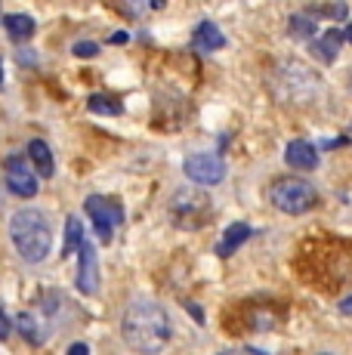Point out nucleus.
<instances>
[{
	"instance_id": "f257e3e1",
	"label": "nucleus",
	"mask_w": 352,
	"mask_h": 355,
	"mask_svg": "<svg viewBox=\"0 0 352 355\" xmlns=\"http://www.w3.org/2000/svg\"><path fill=\"white\" fill-rule=\"evenodd\" d=\"M127 346L137 352H158L170 340V318L155 300H133L121 322Z\"/></svg>"
},
{
	"instance_id": "f03ea898",
	"label": "nucleus",
	"mask_w": 352,
	"mask_h": 355,
	"mask_svg": "<svg viewBox=\"0 0 352 355\" xmlns=\"http://www.w3.org/2000/svg\"><path fill=\"white\" fill-rule=\"evenodd\" d=\"M10 238H12V248L19 250V257L25 263H44L50 257V248H53V232H50V223L40 210H19L12 214L10 220Z\"/></svg>"
},
{
	"instance_id": "7ed1b4c3",
	"label": "nucleus",
	"mask_w": 352,
	"mask_h": 355,
	"mask_svg": "<svg viewBox=\"0 0 352 355\" xmlns=\"http://www.w3.org/2000/svg\"><path fill=\"white\" fill-rule=\"evenodd\" d=\"M318 74L309 65L297 62V59H284L275 65L269 87H272L275 99L290 102V105H303V102H313L318 96Z\"/></svg>"
},
{
	"instance_id": "20e7f679",
	"label": "nucleus",
	"mask_w": 352,
	"mask_h": 355,
	"mask_svg": "<svg viewBox=\"0 0 352 355\" xmlns=\"http://www.w3.org/2000/svg\"><path fill=\"white\" fill-rule=\"evenodd\" d=\"M269 201H272L275 210L288 216H303L318 204V192L313 182L300 180V176H281V180L272 182L269 189Z\"/></svg>"
},
{
	"instance_id": "39448f33",
	"label": "nucleus",
	"mask_w": 352,
	"mask_h": 355,
	"mask_svg": "<svg viewBox=\"0 0 352 355\" xmlns=\"http://www.w3.org/2000/svg\"><path fill=\"white\" fill-rule=\"evenodd\" d=\"M170 214L179 226H201L211 220V198L198 189H179L170 201Z\"/></svg>"
},
{
	"instance_id": "423d86ee",
	"label": "nucleus",
	"mask_w": 352,
	"mask_h": 355,
	"mask_svg": "<svg viewBox=\"0 0 352 355\" xmlns=\"http://www.w3.org/2000/svg\"><path fill=\"white\" fill-rule=\"evenodd\" d=\"M87 207V216L93 220V226H96L99 238L103 241H112L114 229L124 223V210H121V204L114 201V198H105V195H90L84 201Z\"/></svg>"
},
{
	"instance_id": "0eeeda50",
	"label": "nucleus",
	"mask_w": 352,
	"mask_h": 355,
	"mask_svg": "<svg viewBox=\"0 0 352 355\" xmlns=\"http://www.w3.org/2000/svg\"><path fill=\"white\" fill-rule=\"evenodd\" d=\"M186 176L195 186H216L226 176V164L220 155H192L186 161Z\"/></svg>"
},
{
	"instance_id": "6e6552de",
	"label": "nucleus",
	"mask_w": 352,
	"mask_h": 355,
	"mask_svg": "<svg viewBox=\"0 0 352 355\" xmlns=\"http://www.w3.org/2000/svg\"><path fill=\"white\" fill-rule=\"evenodd\" d=\"M6 186H10L12 195L19 198H35L37 195V176L31 173L28 161L19 158V155H10L6 158Z\"/></svg>"
},
{
	"instance_id": "1a4fd4ad",
	"label": "nucleus",
	"mask_w": 352,
	"mask_h": 355,
	"mask_svg": "<svg viewBox=\"0 0 352 355\" xmlns=\"http://www.w3.org/2000/svg\"><path fill=\"white\" fill-rule=\"evenodd\" d=\"M78 291L87 293V297H93V293L99 291V259H96V248L93 244H80L78 248Z\"/></svg>"
},
{
	"instance_id": "9d476101",
	"label": "nucleus",
	"mask_w": 352,
	"mask_h": 355,
	"mask_svg": "<svg viewBox=\"0 0 352 355\" xmlns=\"http://www.w3.org/2000/svg\"><path fill=\"white\" fill-rule=\"evenodd\" d=\"M284 161H288L294 170H315L318 167V152H315L313 142L294 139L288 146V152H284Z\"/></svg>"
},
{
	"instance_id": "9b49d317",
	"label": "nucleus",
	"mask_w": 352,
	"mask_h": 355,
	"mask_svg": "<svg viewBox=\"0 0 352 355\" xmlns=\"http://www.w3.org/2000/svg\"><path fill=\"white\" fill-rule=\"evenodd\" d=\"M343 40H346L343 37V31L328 28L318 40H313V53L322 59V62H334L337 53H340V46H343Z\"/></svg>"
},
{
	"instance_id": "f8f14e48",
	"label": "nucleus",
	"mask_w": 352,
	"mask_h": 355,
	"mask_svg": "<svg viewBox=\"0 0 352 355\" xmlns=\"http://www.w3.org/2000/svg\"><path fill=\"white\" fill-rule=\"evenodd\" d=\"M247 238H250V226H247V223H232V226L226 229V235H222V241L216 244V257H222V259L232 257L235 250L247 241Z\"/></svg>"
},
{
	"instance_id": "ddd939ff",
	"label": "nucleus",
	"mask_w": 352,
	"mask_h": 355,
	"mask_svg": "<svg viewBox=\"0 0 352 355\" xmlns=\"http://www.w3.org/2000/svg\"><path fill=\"white\" fill-rule=\"evenodd\" d=\"M3 28L16 44H25V40L35 37V19L25 16V12H12V16L3 19Z\"/></svg>"
},
{
	"instance_id": "4468645a",
	"label": "nucleus",
	"mask_w": 352,
	"mask_h": 355,
	"mask_svg": "<svg viewBox=\"0 0 352 355\" xmlns=\"http://www.w3.org/2000/svg\"><path fill=\"white\" fill-rule=\"evenodd\" d=\"M195 46H198L201 53H213V50L226 46V37H222V31L216 28L213 22H201L198 28H195Z\"/></svg>"
},
{
	"instance_id": "2eb2a0df",
	"label": "nucleus",
	"mask_w": 352,
	"mask_h": 355,
	"mask_svg": "<svg viewBox=\"0 0 352 355\" xmlns=\"http://www.w3.org/2000/svg\"><path fill=\"white\" fill-rule=\"evenodd\" d=\"M28 158H31V164L37 167L40 176H53L56 164H53V152H50V146H46L44 139H31V142H28Z\"/></svg>"
},
{
	"instance_id": "dca6fc26",
	"label": "nucleus",
	"mask_w": 352,
	"mask_h": 355,
	"mask_svg": "<svg viewBox=\"0 0 352 355\" xmlns=\"http://www.w3.org/2000/svg\"><path fill=\"white\" fill-rule=\"evenodd\" d=\"M84 244V226H80L78 216H69L65 220V244H62V257H71L74 250Z\"/></svg>"
},
{
	"instance_id": "f3484780",
	"label": "nucleus",
	"mask_w": 352,
	"mask_h": 355,
	"mask_svg": "<svg viewBox=\"0 0 352 355\" xmlns=\"http://www.w3.org/2000/svg\"><path fill=\"white\" fill-rule=\"evenodd\" d=\"M290 34L297 40H313L315 37V16L313 12H300V16L290 19Z\"/></svg>"
},
{
	"instance_id": "a211bd4d",
	"label": "nucleus",
	"mask_w": 352,
	"mask_h": 355,
	"mask_svg": "<svg viewBox=\"0 0 352 355\" xmlns=\"http://www.w3.org/2000/svg\"><path fill=\"white\" fill-rule=\"evenodd\" d=\"M164 3V0H121V6H124V12L130 19H142L148 16L152 10H158V6Z\"/></svg>"
},
{
	"instance_id": "6ab92c4d",
	"label": "nucleus",
	"mask_w": 352,
	"mask_h": 355,
	"mask_svg": "<svg viewBox=\"0 0 352 355\" xmlns=\"http://www.w3.org/2000/svg\"><path fill=\"white\" fill-rule=\"evenodd\" d=\"M19 334H22L25 340H28V343H35V346H40L44 343V334H37L40 331V324H37V318L35 315H28V312H25V315H19Z\"/></svg>"
},
{
	"instance_id": "aec40b11",
	"label": "nucleus",
	"mask_w": 352,
	"mask_h": 355,
	"mask_svg": "<svg viewBox=\"0 0 352 355\" xmlns=\"http://www.w3.org/2000/svg\"><path fill=\"white\" fill-rule=\"evenodd\" d=\"M87 105H90V112H96V114H121V102L112 99V96H103V93L90 96Z\"/></svg>"
},
{
	"instance_id": "412c9836",
	"label": "nucleus",
	"mask_w": 352,
	"mask_h": 355,
	"mask_svg": "<svg viewBox=\"0 0 352 355\" xmlns=\"http://www.w3.org/2000/svg\"><path fill=\"white\" fill-rule=\"evenodd\" d=\"M99 53V44H90V40H80V44H74V56H96Z\"/></svg>"
},
{
	"instance_id": "4be33fe9",
	"label": "nucleus",
	"mask_w": 352,
	"mask_h": 355,
	"mask_svg": "<svg viewBox=\"0 0 352 355\" xmlns=\"http://www.w3.org/2000/svg\"><path fill=\"white\" fill-rule=\"evenodd\" d=\"M10 331H12V322H10V315H6L3 303H0V340L10 337Z\"/></svg>"
},
{
	"instance_id": "5701e85b",
	"label": "nucleus",
	"mask_w": 352,
	"mask_h": 355,
	"mask_svg": "<svg viewBox=\"0 0 352 355\" xmlns=\"http://www.w3.org/2000/svg\"><path fill=\"white\" fill-rule=\"evenodd\" d=\"M328 12H331V16H334V19H346V16H349V10H346V3H343V0H337V3H331V6H328Z\"/></svg>"
},
{
	"instance_id": "b1692460",
	"label": "nucleus",
	"mask_w": 352,
	"mask_h": 355,
	"mask_svg": "<svg viewBox=\"0 0 352 355\" xmlns=\"http://www.w3.org/2000/svg\"><path fill=\"white\" fill-rule=\"evenodd\" d=\"M19 65H35V53H31V50H19Z\"/></svg>"
},
{
	"instance_id": "393cba45",
	"label": "nucleus",
	"mask_w": 352,
	"mask_h": 355,
	"mask_svg": "<svg viewBox=\"0 0 352 355\" xmlns=\"http://www.w3.org/2000/svg\"><path fill=\"white\" fill-rule=\"evenodd\" d=\"M69 355H87V343H74V346H69Z\"/></svg>"
},
{
	"instance_id": "a878e982",
	"label": "nucleus",
	"mask_w": 352,
	"mask_h": 355,
	"mask_svg": "<svg viewBox=\"0 0 352 355\" xmlns=\"http://www.w3.org/2000/svg\"><path fill=\"white\" fill-rule=\"evenodd\" d=\"M340 312H343V315H352V297H346L340 303Z\"/></svg>"
},
{
	"instance_id": "bb28decb",
	"label": "nucleus",
	"mask_w": 352,
	"mask_h": 355,
	"mask_svg": "<svg viewBox=\"0 0 352 355\" xmlns=\"http://www.w3.org/2000/svg\"><path fill=\"white\" fill-rule=\"evenodd\" d=\"M186 309H188V312H192V315H195V318H198V322H204V315H201V309H198V306H195V303H186Z\"/></svg>"
},
{
	"instance_id": "cd10ccee",
	"label": "nucleus",
	"mask_w": 352,
	"mask_h": 355,
	"mask_svg": "<svg viewBox=\"0 0 352 355\" xmlns=\"http://www.w3.org/2000/svg\"><path fill=\"white\" fill-rule=\"evenodd\" d=\"M112 44H127V34H124V31H118V34H112Z\"/></svg>"
},
{
	"instance_id": "c85d7f7f",
	"label": "nucleus",
	"mask_w": 352,
	"mask_h": 355,
	"mask_svg": "<svg viewBox=\"0 0 352 355\" xmlns=\"http://www.w3.org/2000/svg\"><path fill=\"white\" fill-rule=\"evenodd\" d=\"M343 37H346L349 44H352V22H349V28H346V34H343Z\"/></svg>"
},
{
	"instance_id": "c756f323",
	"label": "nucleus",
	"mask_w": 352,
	"mask_h": 355,
	"mask_svg": "<svg viewBox=\"0 0 352 355\" xmlns=\"http://www.w3.org/2000/svg\"><path fill=\"white\" fill-rule=\"evenodd\" d=\"M0 80H3V68H0Z\"/></svg>"
}]
</instances>
